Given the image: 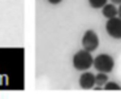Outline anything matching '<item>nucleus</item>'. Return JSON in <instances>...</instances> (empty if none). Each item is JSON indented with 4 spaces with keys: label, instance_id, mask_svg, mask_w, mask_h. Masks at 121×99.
<instances>
[{
    "label": "nucleus",
    "instance_id": "nucleus-11",
    "mask_svg": "<svg viewBox=\"0 0 121 99\" xmlns=\"http://www.w3.org/2000/svg\"><path fill=\"white\" fill-rule=\"evenodd\" d=\"M117 16H118V17L121 18V3H120V8H118V9H117Z\"/></svg>",
    "mask_w": 121,
    "mask_h": 99
},
{
    "label": "nucleus",
    "instance_id": "nucleus-10",
    "mask_svg": "<svg viewBox=\"0 0 121 99\" xmlns=\"http://www.w3.org/2000/svg\"><path fill=\"white\" fill-rule=\"evenodd\" d=\"M50 1V4H53V5H57V4H60L63 0H48Z\"/></svg>",
    "mask_w": 121,
    "mask_h": 99
},
{
    "label": "nucleus",
    "instance_id": "nucleus-1",
    "mask_svg": "<svg viewBox=\"0 0 121 99\" xmlns=\"http://www.w3.org/2000/svg\"><path fill=\"white\" fill-rule=\"evenodd\" d=\"M92 56L91 52L86 50H81L73 56V67L77 70H87L90 67H92Z\"/></svg>",
    "mask_w": 121,
    "mask_h": 99
},
{
    "label": "nucleus",
    "instance_id": "nucleus-8",
    "mask_svg": "<svg viewBox=\"0 0 121 99\" xmlns=\"http://www.w3.org/2000/svg\"><path fill=\"white\" fill-rule=\"evenodd\" d=\"M89 4L94 9H100L107 4V0H89Z\"/></svg>",
    "mask_w": 121,
    "mask_h": 99
},
{
    "label": "nucleus",
    "instance_id": "nucleus-12",
    "mask_svg": "<svg viewBox=\"0 0 121 99\" xmlns=\"http://www.w3.org/2000/svg\"><path fill=\"white\" fill-rule=\"evenodd\" d=\"M111 1H112L113 4H120V3H121V0H111Z\"/></svg>",
    "mask_w": 121,
    "mask_h": 99
},
{
    "label": "nucleus",
    "instance_id": "nucleus-2",
    "mask_svg": "<svg viewBox=\"0 0 121 99\" xmlns=\"http://www.w3.org/2000/svg\"><path fill=\"white\" fill-rule=\"evenodd\" d=\"M92 65L98 72L111 73L113 70V67H115V60L112 56L107 54H100L92 60Z\"/></svg>",
    "mask_w": 121,
    "mask_h": 99
},
{
    "label": "nucleus",
    "instance_id": "nucleus-6",
    "mask_svg": "<svg viewBox=\"0 0 121 99\" xmlns=\"http://www.w3.org/2000/svg\"><path fill=\"white\" fill-rule=\"evenodd\" d=\"M102 9H103V16H104L107 20L117 16V8L115 7V4H105Z\"/></svg>",
    "mask_w": 121,
    "mask_h": 99
},
{
    "label": "nucleus",
    "instance_id": "nucleus-9",
    "mask_svg": "<svg viewBox=\"0 0 121 99\" xmlns=\"http://www.w3.org/2000/svg\"><path fill=\"white\" fill-rule=\"evenodd\" d=\"M104 89L105 90H121V86L116 82H105L104 83Z\"/></svg>",
    "mask_w": 121,
    "mask_h": 99
},
{
    "label": "nucleus",
    "instance_id": "nucleus-5",
    "mask_svg": "<svg viewBox=\"0 0 121 99\" xmlns=\"http://www.w3.org/2000/svg\"><path fill=\"white\" fill-rule=\"evenodd\" d=\"M79 86L82 89H92L95 86V76L90 72L82 73L79 77Z\"/></svg>",
    "mask_w": 121,
    "mask_h": 99
},
{
    "label": "nucleus",
    "instance_id": "nucleus-4",
    "mask_svg": "<svg viewBox=\"0 0 121 99\" xmlns=\"http://www.w3.org/2000/svg\"><path fill=\"white\" fill-rule=\"evenodd\" d=\"M105 30L109 36L115 39H121V18L117 16L108 18L107 23H105Z\"/></svg>",
    "mask_w": 121,
    "mask_h": 99
},
{
    "label": "nucleus",
    "instance_id": "nucleus-3",
    "mask_svg": "<svg viewBox=\"0 0 121 99\" xmlns=\"http://www.w3.org/2000/svg\"><path fill=\"white\" fill-rule=\"evenodd\" d=\"M82 46H83V50H86L89 52H92L98 48V46H99V38H98L96 33L94 30L85 31L83 36H82Z\"/></svg>",
    "mask_w": 121,
    "mask_h": 99
},
{
    "label": "nucleus",
    "instance_id": "nucleus-7",
    "mask_svg": "<svg viewBox=\"0 0 121 99\" xmlns=\"http://www.w3.org/2000/svg\"><path fill=\"white\" fill-rule=\"evenodd\" d=\"M108 81V76L107 73H103V72H99V74L95 76V85L98 86H104V83Z\"/></svg>",
    "mask_w": 121,
    "mask_h": 99
}]
</instances>
